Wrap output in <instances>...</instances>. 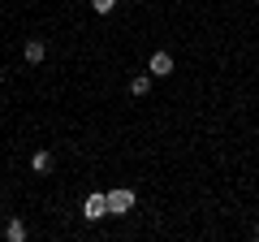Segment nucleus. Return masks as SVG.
Segmentation results:
<instances>
[{
    "mask_svg": "<svg viewBox=\"0 0 259 242\" xmlns=\"http://www.w3.org/2000/svg\"><path fill=\"white\" fill-rule=\"evenodd\" d=\"M82 216H87V221H104V216H108V195H104V190L87 195L82 199Z\"/></svg>",
    "mask_w": 259,
    "mask_h": 242,
    "instance_id": "f03ea898",
    "label": "nucleus"
},
{
    "mask_svg": "<svg viewBox=\"0 0 259 242\" xmlns=\"http://www.w3.org/2000/svg\"><path fill=\"white\" fill-rule=\"evenodd\" d=\"M147 74H151V78H168V74H173V56H168V52H151Z\"/></svg>",
    "mask_w": 259,
    "mask_h": 242,
    "instance_id": "7ed1b4c3",
    "label": "nucleus"
},
{
    "mask_svg": "<svg viewBox=\"0 0 259 242\" xmlns=\"http://www.w3.org/2000/svg\"><path fill=\"white\" fill-rule=\"evenodd\" d=\"M91 9H95V13H100V18H108V13H112V9H117V0H91Z\"/></svg>",
    "mask_w": 259,
    "mask_h": 242,
    "instance_id": "6e6552de",
    "label": "nucleus"
},
{
    "mask_svg": "<svg viewBox=\"0 0 259 242\" xmlns=\"http://www.w3.org/2000/svg\"><path fill=\"white\" fill-rule=\"evenodd\" d=\"M0 83H5V69H0Z\"/></svg>",
    "mask_w": 259,
    "mask_h": 242,
    "instance_id": "1a4fd4ad",
    "label": "nucleus"
},
{
    "mask_svg": "<svg viewBox=\"0 0 259 242\" xmlns=\"http://www.w3.org/2000/svg\"><path fill=\"white\" fill-rule=\"evenodd\" d=\"M147 91H151V74H134L130 78V95H134V100H143Z\"/></svg>",
    "mask_w": 259,
    "mask_h": 242,
    "instance_id": "423d86ee",
    "label": "nucleus"
},
{
    "mask_svg": "<svg viewBox=\"0 0 259 242\" xmlns=\"http://www.w3.org/2000/svg\"><path fill=\"white\" fill-rule=\"evenodd\" d=\"M22 56H26V65H44L48 44H44V39H26V44H22Z\"/></svg>",
    "mask_w": 259,
    "mask_h": 242,
    "instance_id": "20e7f679",
    "label": "nucleus"
},
{
    "mask_svg": "<svg viewBox=\"0 0 259 242\" xmlns=\"http://www.w3.org/2000/svg\"><path fill=\"white\" fill-rule=\"evenodd\" d=\"M5 238H9V242H22V238H26V221H18V216H13V221L5 225Z\"/></svg>",
    "mask_w": 259,
    "mask_h": 242,
    "instance_id": "0eeeda50",
    "label": "nucleus"
},
{
    "mask_svg": "<svg viewBox=\"0 0 259 242\" xmlns=\"http://www.w3.org/2000/svg\"><path fill=\"white\" fill-rule=\"evenodd\" d=\"M108 195V216H125L134 208V190L130 186H117V190H104Z\"/></svg>",
    "mask_w": 259,
    "mask_h": 242,
    "instance_id": "f257e3e1",
    "label": "nucleus"
},
{
    "mask_svg": "<svg viewBox=\"0 0 259 242\" xmlns=\"http://www.w3.org/2000/svg\"><path fill=\"white\" fill-rule=\"evenodd\" d=\"M52 151H35V156H30V173H52Z\"/></svg>",
    "mask_w": 259,
    "mask_h": 242,
    "instance_id": "39448f33",
    "label": "nucleus"
}]
</instances>
